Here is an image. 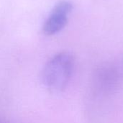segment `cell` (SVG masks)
I'll use <instances>...</instances> for the list:
<instances>
[{"instance_id":"7a4b0ae2","label":"cell","mask_w":123,"mask_h":123,"mask_svg":"<svg viewBox=\"0 0 123 123\" xmlns=\"http://www.w3.org/2000/svg\"><path fill=\"white\" fill-rule=\"evenodd\" d=\"M73 9V4L68 1H59L52 9L44 23L43 30L47 35H55L61 31L68 22V14Z\"/></svg>"},{"instance_id":"6da1fadb","label":"cell","mask_w":123,"mask_h":123,"mask_svg":"<svg viewBox=\"0 0 123 123\" xmlns=\"http://www.w3.org/2000/svg\"><path fill=\"white\" fill-rule=\"evenodd\" d=\"M74 68V58L68 52H62L51 58L42 71V81L53 92L63 91L68 85Z\"/></svg>"},{"instance_id":"3957f363","label":"cell","mask_w":123,"mask_h":123,"mask_svg":"<svg viewBox=\"0 0 123 123\" xmlns=\"http://www.w3.org/2000/svg\"><path fill=\"white\" fill-rule=\"evenodd\" d=\"M0 123H6L4 122V121H2V120H0Z\"/></svg>"}]
</instances>
